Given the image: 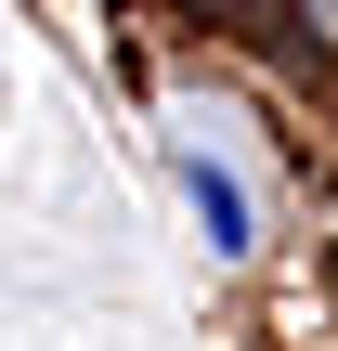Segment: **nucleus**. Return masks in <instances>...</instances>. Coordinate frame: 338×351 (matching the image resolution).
Listing matches in <instances>:
<instances>
[{"label":"nucleus","instance_id":"obj_1","mask_svg":"<svg viewBox=\"0 0 338 351\" xmlns=\"http://www.w3.org/2000/svg\"><path fill=\"white\" fill-rule=\"evenodd\" d=\"M182 195H195V221H208V247H248V182H234V169H208V156H182Z\"/></svg>","mask_w":338,"mask_h":351}]
</instances>
